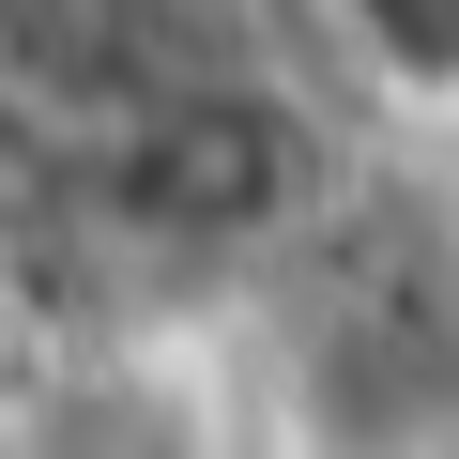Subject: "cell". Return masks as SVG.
<instances>
[{"mask_svg":"<svg viewBox=\"0 0 459 459\" xmlns=\"http://www.w3.org/2000/svg\"><path fill=\"white\" fill-rule=\"evenodd\" d=\"M322 31L368 92L398 108H459V0H322Z\"/></svg>","mask_w":459,"mask_h":459,"instance_id":"obj_2","label":"cell"},{"mask_svg":"<svg viewBox=\"0 0 459 459\" xmlns=\"http://www.w3.org/2000/svg\"><path fill=\"white\" fill-rule=\"evenodd\" d=\"M307 184H322V153L276 92H169L123 138V199L169 246H261V230L307 214Z\"/></svg>","mask_w":459,"mask_h":459,"instance_id":"obj_1","label":"cell"}]
</instances>
